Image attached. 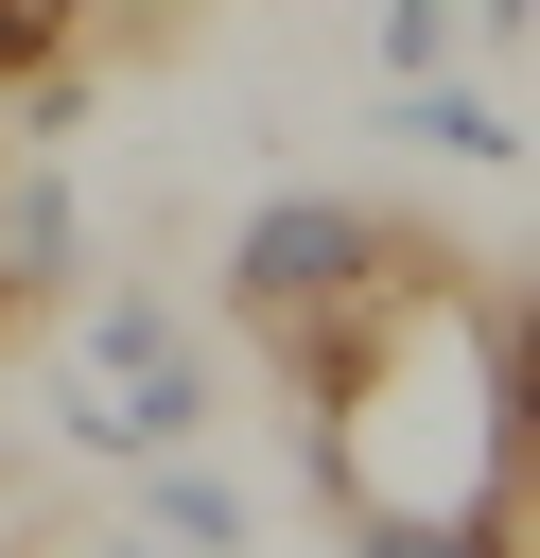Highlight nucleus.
<instances>
[{
    "label": "nucleus",
    "instance_id": "nucleus-1",
    "mask_svg": "<svg viewBox=\"0 0 540 558\" xmlns=\"http://www.w3.org/2000/svg\"><path fill=\"white\" fill-rule=\"evenodd\" d=\"M279 366L314 401L331 523H383V541H523V314H505V279H470L453 244H401L383 227V262Z\"/></svg>",
    "mask_w": 540,
    "mask_h": 558
},
{
    "label": "nucleus",
    "instance_id": "nucleus-2",
    "mask_svg": "<svg viewBox=\"0 0 540 558\" xmlns=\"http://www.w3.org/2000/svg\"><path fill=\"white\" fill-rule=\"evenodd\" d=\"M35 349H52V436H70V453H105V471H139V453H174V436H209V418H226V384H209V349H192V314H174L157 279L52 296V314H35Z\"/></svg>",
    "mask_w": 540,
    "mask_h": 558
},
{
    "label": "nucleus",
    "instance_id": "nucleus-3",
    "mask_svg": "<svg viewBox=\"0 0 540 558\" xmlns=\"http://www.w3.org/2000/svg\"><path fill=\"white\" fill-rule=\"evenodd\" d=\"M366 262H383V209H348V192H279V209H244V244H226V314H244L261 349H314V314H331Z\"/></svg>",
    "mask_w": 540,
    "mask_h": 558
},
{
    "label": "nucleus",
    "instance_id": "nucleus-4",
    "mask_svg": "<svg viewBox=\"0 0 540 558\" xmlns=\"http://www.w3.org/2000/svg\"><path fill=\"white\" fill-rule=\"evenodd\" d=\"M139 541H174V558H261V488H244L209 436H174V453H139Z\"/></svg>",
    "mask_w": 540,
    "mask_h": 558
},
{
    "label": "nucleus",
    "instance_id": "nucleus-5",
    "mask_svg": "<svg viewBox=\"0 0 540 558\" xmlns=\"http://www.w3.org/2000/svg\"><path fill=\"white\" fill-rule=\"evenodd\" d=\"M52 279H70V174L52 157H0V349H35Z\"/></svg>",
    "mask_w": 540,
    "mask_h": 558
},
{
    "label": "nucleus",
    "instance_id": "nucleus-6",
    "mask_svg": "<svg viewBox=\"0 0 540 558\" xmlns=\"http://www.w3.org/2000/svg\"><path fill=\"white\" fill-rule=\"evenodd\" d=\"M87 35H105V0H0V87H70Z\"/></svg>",
    "mask_w": 540,
    "mask_h": 558
},
{
    "label": "nucleus",
    "instance_id": "nucleus-7",
    "mask_svg": "<svg viewBox=\"0 0 540 558\" xmlns=\"http://www.w3.org/2000/svg\"><path fill=\"white\" fill-rule=\"evenodd\" d=\"M453 35H470V0H383V70H453Z\"/></svg>",
    "mask_w": 540,
    "mask_h": 558
}]
</instances>
